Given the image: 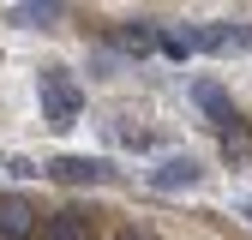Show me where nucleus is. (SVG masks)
I'll return each mask as SVG.
<instances>
[{"label": "nucleus", "instance_id": "nucleus-2", "mask_svg": "<svg viewBox=\"0 0 252 240\" xmlns=\"http://www.w3.org/2000/svg\"><path fill=\"white\" fill-rule=\"evenodd\" d=\"M42 174H54L60 186H108V180H114L108 162H90V156H60V162H48Z\"/></svg>", "mask_w": 252, "mask_h": 240}, {"label": "nucleus", "instance_id": "nucleus-10", "mask_svg": "<svg viewBox=\"0 0 252 240\" xmlns=\"http://www.w3.org/2000/svg\"><path fill=\"white\" fill-rule=\"evenodd\" d=\"M120 240H150V234H120Z\"/></svg>", "mask_w": 252, "mask_h": 240}, {"label": "nucleus", "instance_id": "nucleus-3", "mask_svg": "<svg viewBox=\"0 0 252 240\" xmlns=\"http://www.w3.org/2000/svg\"><path fill=\"white\" fill-rule=\"evenodd\" d=\"M150 186H156V192H186V186H198V162H192V156H168L162 168L150 174Z\"/></svg>", "mask_w": 252, "mask_h": 240}, {"label": "nucleus", "instance_id": "nucleus-7", "mask_svg": "<svg viewBox=\"0 0 252 240\" xmlns=\"http://www.w3.org/2000/svg\"><path fill=\"white\" fill-rule=\"evenodd\" d=\"M6 18L12 24H48V18H60V6H12Z\"/></svg>", "mask_w": 252, "mask_h": 240}, {"label": "nucleus", "instance_id": "nucleus-5", "mask_svg": "<svg viewBox=\"0 0 252 240\" xmlns=\"http://www.w3.org/2000/svg\"><path fill=\"white\" fill-rule=\"evenodd\" d=\"M192 96H198V108L216 120V126H234V108H228V96H222V84H210V78H198L192 84Z\"/></svg>", "mask_w": 252, "mask_h": 240}, {"label": "nucleus", "instance_id": "nucleus-9", "mask_svg": "<svg viewBox=\"0 0 252 240\" xmlns=\"http://www.w3.org/2000/svg\"><path fill=\"white\" fill-rule=\"evenodd\" d=\"M156 42H162V54H174V60H186V54L198 48L192 36H174V30H168V36H156Z\"/></svg>", "mask_w": 252, "mask_h": 240}, {"label": "nucleus", "instance_id": "nucleus-8", "mask_svg": "<svg viewBox=\"0 0 252 240\" xmlns=\"http://www.w3.org/2000/svg\"><path fill=\"white\" fill-rule=\"evenodd\" d=\"M120 42L132 48V54H144V48L156 42V30H144V24H126V30H120Z\"/></svg>", "mask_w": 252, "mask_h": 240}, {"label": "nucleus", "instance_id": "nucleus-1", "mask_svg": "<svg viewBox=\"0 0 252 240\" xmlns=\"http://www.w3.org/2000/svg\"><path fill=\"white\" fill-rule=\"evenodd\" d=\"M78 114H84L78 78L66 66H42V120H48L54 132H66V126H78Z\"/></svg>", "mask_w": 252, "mask_h": 240}, {"label": "nucleus", "instance_id": "nucleus-4", "mask_svg": "<svg viewBox=\"0 0 252 240\" xmlns=\"http://www.w3.org/2000/svg\"><path fill=\"white\" fill-rule=\"evenodd\" d=\"M0 234H6V240H24V234H36V210H30L24 198H0Z\"/></svg>", "mask_w": 252, "mask_h": 240}, {"label": "nucleus", "instance_id": "nucleus-11", "mask_svg": "<svg viewBox=\"0 0 252 240\" xmlns=\"http://www.w3.org/2000/svg\"><path fill=\"white\" fill-rule=\"evenodd\" d=\"M246 222H252V204H246Z\"/></svg>", "mask_w": 252, "mask_h": 240}, {"label": "nucleus", "instance_id": "nucleus-6", "mask_svg": "<svg viewBox=\"0 0 252 240\" xmlns=\"http://www.w3.org/2000/svg\"><path fill=\"white\" fill-rule=\"evenodd\" d=\"M42 240H90V216H78V210H60V216L42 222Z\"/></svg>", "mask_w": 252, "mask_h": 240}]
</instances>
